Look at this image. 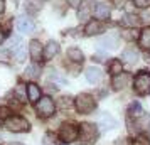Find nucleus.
Returning <instances> with one entry per match:
<instances>
[{"mask_svg":"<svg viewBox=\"0 0 150 145\" xmlns=\"http://www.w3.org/2000/svg\"><path fill=\"white\" fill-rule=\"evenodd\" d=\"M41 73H42V69L37 62H32V64H29L25 68V78H29V79H37L41 76Z\"/></svg>","mask_w":150,"mask_h":145,"instance_id":"17","label":"nucleus"},{"mask_svg":"<svg viewBox=\"0 0 150 145\" xmlns=\"http://www.w3.org/2000/svg\"><path fill=\"white\" fill-rule=\"evenodd\" d=\"M68 2L71 7H79V4H81V0H68Z\"/></svg>","mask_w":150,"mask_h":145,"instance_id":"33","label":"nucleus"},{"mask_svg":"<svg viewBox=\"0 0 150 145\" xmlns=\"http://www.w3.org/2000/svg\"><path fill=\"white\" fill-rule=\"evenodd\" d=\"M52 135H51V133H47V135H46V137H44V145H54V140H52Z\"/></svg>","mask_w":150,"mask_h":145,"instance_id":"31","label":"nucleus"},{"mask_svg":"<svg viewBox=\"0 0 150 145\" xmlns=\"http://www.w3.org/2000/svg\"><path fill=\"white\" fill-rule=\"evenodd\" d=\"M37 113L41 115V117H51L52 113H54L56 110V105L54 101H52V98H49V96H41V100L37 101Z\"/></svg>","mask_w":150,"mask_h":145,"instance_id":"6","label":"nucleus"},{"mask_svg":"<svg viewBox=\"0 0 150 145\" xmlns=\"http://www.w3.org/2000/svg\"><path fill=\"white\" fill-rule=\"evenodd\" d=\"M68 59L71 62H83L84 61V54L78 47H71V49H68Z\"/></svg>","mask_w":150,"mask_h":145,"instance_id":"19","label":"nucleus"},{"mask_svg":"<svg viewBox=\"0 0 150 145\" xmlns=\"http://www.w3.org/2000/svg\"><path fill=\"white\" fill-rule=\"evenodd\" d=\"M84 76H86V79H88L91 84H96L101 81L103 78V73L100 68H96V66H89V68H86V73H84Z\"/></svg>","mask_w":150,"mask_h":145,"instance_id":"9","label":"nucleus"},{"mask_svg":"<svg viewBox=\"0 0 150 145\" xmlns=\"http://www.w3.org/2000/svg\"><path fill=\"white\" fill-rule=\"evenodd\" d=\"M5 128L8 132H15V133H24V132L30 130V123H29L25 118L14 115V117H8L5 120Z\"/></svg>","mask_w":150,"mask_h":145,"instance_id":"2","label":"nucleus"},{"mask_svg":"<svg viewBox=\"0 0 150 145\" xmlns=\"http://www.w3.org/2000/svg\"><path fill=\"white\" fill-rule=\"evenodd\" d=\"M122 59L130 62V64H135V62L140 61V52L137 51V47H127V49H123Z\"/></svg>","mask_w":150,"mask_h":145,"instance_id":"10","label":"nucleus"},{"mask_svg":"<svg viewBox=\"0 0 150 145\" xmlns=\"http://www.w3.org/2000/svg\"><path fill=\"white\" fill-rule=\"evenodd\" d=\"M4 8H5V4H4V0H0V15L4 12Z\"/></svg>","mask_w":150,"mask_h":145,"instance_id":"37","label":"nucleus"},{"mask_svg":"<svg viewBox=\"0 0 150 145\" xmlns=\"http://www.w3.org/2000/svg\"><path fill=\"white\" fill-rule=\"evenodd\" d=\"M91 12H93V4L91 2H83V4H79V8H78V19L88 21Z\"/></svg>","mask_w":150,"mask_h":145,"instance_id":"15","label":"nucleus"},{"mask_svg":"<svg viewBox=\"0 0 150 145\" xmlns=\"http://www.w3.org/2000/svg\"><path fill=\"white\" fill-rule=\"evenodd\" d=\"M101 30H103V27L98 21H91L88 25H86V29H84V32L88 35H95V34H98V32H101Z\"/></svg>","mask_w":150,"mask_h":145,"instance_id":"22","label":"nucleus"},{"mask_svg":"<svg viewBox=\"0 0 150 145\" xmlns=\"http://www.w3.org/2000/svg\"><path fill=\"white\" fill-rule=\"evenodd\" d=\"M17 93H19V96L24 95V88H22V84H19V88H17Z\"/></svg>","mask_w":150,"mask_h":145,"instance_id":"36","label":"nucleus"},{"mask_svg":"<svg viewBox=\"0 0 150 145\" xmlns=\"http://www.w3.org/2000/svg\"><path fill=\"white\" fill-rule=\"evenodd\" d=\"M42 46H41V42H37V41H32L30 44H29V54H30V57L34 59V62L37 61H41L42 59Z\"/></svg>","mask_w":150,"mask_h":145,"instance_id":"14","label":"nucleus"},{"mask_svg":"<svg viewBox=\"0 0 150 145\" xmlns=\"http://www.w3.org/2000/svg\"><path fill=\"white\" fill-rule=\"evenodd\" d=\"M8 113H10V111H8V108H5V106H4V108H0V118H4V120H7V118L10 117Z\"/></svg>","mask_w":150,"mask_h":145,"instance_id":"30","label":"nucleus"},{"mask_svg":"<svg viewBox=\"0 0 150 145\" xmlns=\"http://www.w3.org/2000/svg\"><path fill=\"white\" fill-rule=\"evenodd\" d=\"M138 44H140V47L150 51V27H145L142 30L140 39H138Z\"/></svg>","mask_w":150,"mask_h":145,"instance_id":"20","label":"nucleus"},{"mask_svg":"<svg viewBox=\"0 0 150 145\" xmlns=\"http://www.w3.org/2000/svg\"><path fill=\"white\" fill-rule=\"evenodd\" d=\"M15 25H17V29H19L21 32H24V34H30V32L34 30V22L30 21V17H27V15H19Z\"/></svg>","mask_w":150,"mask_h":145,"instance_id":"7","label":"nucleus"},{"mask_svg":"<svg viewBox=\"0 0 150 145\" xmlns=\"http://www.w3.org/2000/svg\"><path fill=\"white\" fill-rule=\"evenodd\" d=\"M57 52H59V44H57L56 41H49L47 44L44 46V51H42V57L49 61V59H52V57L57 54Z\"/></svg>","mask_w":150,"mask_h":145,"instance_id":"11","label":"nucleus"},{"mask_svg":"<svg viewBox=\"0 0 150 145\" xmlns=\"http://www.w3.org/2000/svg\"><path fill=\"white\" fill-rule=\"evenodd\" d=\"M14 56L17 61H24L25 57H27V47L25 46H19V47L14 51Z\"/></svg>","mask_w":150,"mask_h":145,"instance_id":"26","label":"nucleus"},{"mask_svg":"<svg viewBox=\"0 0 150 145\" xmlns=\"http://www.w3.org/2000/svg\"><path fill=\"white\" fill-rule=\"evenodd\" d=\"M128 81H130L128 74H123V73H120V74H116V76L113 78L111 84H113V88H115V90H122V88H125V86L128 84Z\"/></svg>","mask_w":150,"mask_h":145,"instance_id":"18","label":"nucleus"},{"mask_svg":"<svg viewBox=\"0 0 150 145\" xmlns=\"http://www.w3.org/2000/svg\"><path fill=\"white\" fill-rule=\"evenodd\" d=\"M95 59H98V61H105V52H98V54H95Z\"/></svg>","mask_w":150,"mask_h":145,"instance_id":"35","label":"nucleus"},{"mask_svg":"<svg viewBox=\"0 0 150 145\" xmlns=\"http://www.w3.org/2000/svg\"><path fill=\"white\" fill-rule=\"evenodd\" d=\"M10 44H12V46H10V47H12V51H15L19 46H22V39H21V37H12Z\"/></svg>","mask_w":150,"mask_h":145,"instance_id":"29","label":"nucleus"},{"mask_svg":"<svg viewBox=\"0 0 150 145\" xmlns=\"http://www.w3.org/2000/svg\"><path fill=\"white\" fill-rule=\"evenodd\" d=\"M135 145H150V144H149V140H147V138H140V140H137Z\"/></svg>","mask_w":150,"mask_h":145,"instance_id":"34","label":"nucleus"},{"mask_svg":"<svg viewBox=\"0 0 150 145\" xmlns=\"http://www.w3.org/2000/svg\"><path fill=\"white\" fill-rule=\"evenodd\" d=\"M137 125H138L142 130L150 128V115H149V113H142L140 117L137 118Z\"/></svg>","mask_w":150,"mask_h":145,"instance_id":"23","label":"nucleus"},{"mask_svg":"<svg viewBox=\"0 0 150 145\" xmlns=\"http://www.w3.org/2000/svg\"><path fill=\"white\" fill-rule=\"evenodd\" d=\"M138 17L133 14H125L122 17V25H125V27H137L138 25Z\"/></svg>","mask_w":150,"mask_h":145,"instance_id":"21","label":"nucleus"},{"mask_svg":"<svg viewBox=\"0 0 150 145\" xmlns=\"http://www.w3.org/2000/svg\"><path fill=\"white\" fill-rule=\"evenodd\" d=\"M133 88H135L137 95H140V96L150 95V73L142 71L140 74H137L135 81H133Z\"/></svg>","mask_w":150,"mask_h":145,"instance_id":"3","label":"nucleus"},{"mask_svg":"<svg viewBox=\"0 0 150 145\" xmlns=\"http://www.w3.org/2000/svg\"><path fill=\"white\" fill-rule=\"evenodd\" d=\"M98 125L101 127L103 130H110V128H115L118 123H116V120L110 113H105L103 111V113H100V117H98Z\"/></svg>","mask_w":150,"mask_h":145,"instance_id":"8","label":"nucleus"},{"mask_svg":"<svg viewBox=\"0 0 150 145\" xmlns=\"http://www.w3.org/2000/svg\"><path fill=\"white\" fill-rule=\"evenodd\" d=\"M128 113H130V115H132V117L138 118V117H140V115H142V105L138 103V101H135V103H132V106H130Z\"/></svg>","mask_w":150,"mask_h":145,"instance_id":"27","label":"nucleus"},{"mask_svg":"<svg viewBox=\"0 0 150 145\" xmlns=\"http://www.w3.org/2000/svg\"><path fill=\"white\" fill-rule=\"evenodd\" d=\"M98 46L100 49H115L118 46V39L116 35H105V37H100L98 39Z\"/></svg>","mask_w":150,"mask_h":145,"instance_id":"12","label":"nucleus"},{"mask_svg":"<svg viewBox=\"0 0 150 145\" xmlns=\"http://www.w3.org/2000/svg\"><path fill=\"white\" fill-rule=\"evenodd\" d=\"M145 17H149V19H150V12H147V14H145Z\"/></svg>","mask_w":150,"mask_h":145,"instance_id":"38","label":"nucleus"},{"mask_svg":"<svg viewBox=\"0 0 150 145\" xmlns=\"http://www.w3.org/2000/svg\"><path fill=\"white\" fill-rule=\"evenodd\" d=\"M25 91H27V98H29V101H30V103H37V101L41 100V96H42L41 88H39L37 84H34V83L29 84Z\"/></svg>","mask_w":150,"mask_h":145,"instance_id":"13","label":"nucleus"},{"mask_svg":"<svg viewBox=\"0 0 150 145\" xmlns=\"http://www.w3.org/2000/svg\"><path fill=\"white\" fill-rule=\"evenodd\" d=\"M10 145H22V144H19V142H17V144H10Z\"/></svg>","mask_w":150,"mask_h":145,"instance_id":"39","label":"nucleus"},{"mask_svg":"<svg viewBox=\"0 0 150 145\" xmlns=\"http://www.w3.org/2000/svg\"><path fill=\"white\" fill-rule=\"evenodd\" d=\"M74 106L79 113L89 115L96 110V100L88 93H83V95H78V98L74 100Z\"/></svg>","mask_w":150,"mask_h":145,"instance_id":"1","label":"nucleus"},{"mask_svg":"<svg viewBox=\"0 0 150 145\" xmlns=\"http://www.w3.org/2000/svg\"><path fill=\"white\" fill-rule=\"evenodd\" d=\"M115 145H128V140L127 138H118L115 142Z\"/></svg>","mask_w":150,"mask_h":145,"instance_id":"32","label":"nucleus"},{"mask_svg":"<svg viewBox=\"0 0 150 145\" xmlns=\"http://www.w3.org/2000/svg\"><path fill=\"white\" fill-rule=\"evenodd\" d=\"M133 4L138 8H149L150 7V0H133Z\"/></svg>","mask_w":150,"mask_h":145,"instance_id":"28","label":"nucleus"},{"mask_svg":"<svg viewBox=\"0 0 150 145\" xmlns=\"http://www.w3.org/2000/svg\"><path fill=\"white\" fill-rule=\"evenodd\" d=\"M110 12H111V8H110V4H98L95 8V15L96 19H100V21H103V19H108L110 17Z\"/></svg>","mask_w":150,"mask_h":145,"instance_id":"16","label":"nucleus"},{"mask_svg":"<svg viewBox=\"0 0 150 145\" xmlns=\"http://www.w3.org/2000/svg\"><path fill=\"white\" fill-rule=\"evenodd\" d=\"M49 79H51L52 83H56V84H61V86L66 84V78L62 76L61 73H57V71H52V73L49 74Z\"/></svg>","mask_w":150,"mask_h":145,"instance_id":"25","label":"nucleus"},{"mask_svg":"<svg viewBox=\"0 0 150 145\" xmlns=\"http://www.w3.org/2000/svg\"><path fill=\"white\" fill-rule=\"evenodd\" d=\"M78 137H79V128L74 123H62L61 130H59V138L64 144H71L78 140Z\"/></svg>","mask_w":150,"mask_h":145,"instance_id":"4","label":"nucleus"},{"mask_svg":"<svg viewBox=\"0 0 150 145\" xmlns=\"http://www.w3.org/2000/svg\"><path fill=\"white\" fill-rule=\"evenodd\" d=\"M110 73L113 74V76H116V74H120V73H123V64L120 59H113V61L110 62Z\"/></svg>","mask_w":150,"mask_h":145,"instance_id":"24","label":"nucleus"},{"mask_svg":"<svg viewBox=\"0 0 150 145\" xmlns=\"http://www.w3.org/2000/svg\"><path fill=\"white\" fill-rule=\"evenodd\" d=\"M98 137V128H96V125L93 123H83L81 128H79V138H81L83 144H93Z\"/></svg>","mask_w":150,"mask_h":145,"instance_id":"5","label":"nucleus"}]
</instances>
